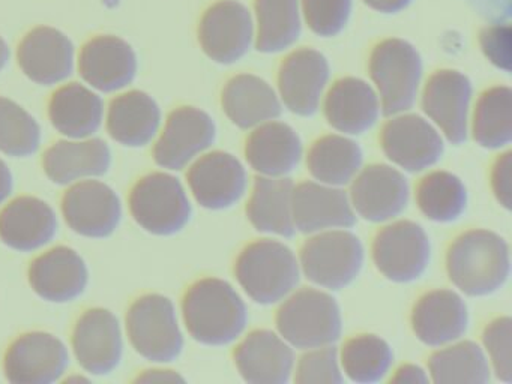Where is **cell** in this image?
Instances as JSON below:
<instances>
[{
	"instance_id": "cell-21",
	"label": "cell",
	"mask_w": 512,
	"mask_h": 384,
	"mask_svg": "<svg viewBox=\"0 0 512 384\" xmlns=\"http://www.w3.org/2000/svg\"><path fill=\"white\" fill-rule=\"evenodd\" d=\"M17 59L29 80L41 86H53L73 74L76 50L61 30L37 27L20 42Z\"/></svg>"
},
{
	"instance_id": "cell-4",
	"label": "cell",
	"mask_w": 512,
	"mask_h": 384,
	"mask_svg": "<svg viewBox=\"0 0 512 384\" xmlns=\"http://www.w3.org/2000/svg\"><path fill=\"white\" fill-rule=\"evenodd\" d=\"M284 341L298 350L334 345L340 339L343 320L331 294L304 288L287 297L275 317Z\"/></svg>"
},
{
	"instance_id": "cell-12",
	"label": "cell",
	"mask_w": 512,
	"mask_h": 384,
	"mask_svg": "<svg viewBox=\"0 0 512 384\" xmlns=\"http://www.w3.org/2000/svg\"><path fill=\"white\" fill-rule=\"evenodd\" d=\"M199 41L214 62H238L254 45L253 12L238 0L214 3L200 21Z\"/></svg>"
},
{
	"instance_id": "cell-44",
	"label": "cell",
	"mask_w": 512,
	"mask_h": 384,
	"mask_svg": "<svg viewBox=\"0 0 512 384\" xmlns=\"http://www.w3.org/2000/svg\"><path fill=\"white\" fill-rule=\"evenodd\" d=\"M479 44L494 66L511 71V27L502 24L485 27L479 35Z\"/></svg>"
},
{
	"instance_id": "cell-2",
	"label": "cell",
	"mask_w": 512,
	"mask_h": 384,
	"mask_svg": "<svg viewBox=\"0 0 512 384\" xmlns=\"http://www.w3.org/2000/svg\"><path fill=\"white\" fill-rule=\"evenodd\" d=\"M446 272L467 296H490L506 284L511 273L508 243L490 230L466 231L449 246Z\"/></svg>"
},
{
	"instance_id": "cell-38",
	"label": "cell",
	"mask_w": 512,
	"mask_h": 384,
	"mask_svg": "<svg viewBox=\"0 0 512 384\" xmlns=\"http://www.w3.org/2000/svg\"><path fill=\"white\" fill-rule=\"evenodd\" d=\"M419 209L434 222L457 221L467 207V189L460 177L448 171H433L416 188Z\"/></svg>"
},
{
	"instance_id": "cell-30",
	"label": "cell",
	"mask_w": 512,
	"mask_h": 384,
	"mask_svg": "<svg viewBox=\"0 0 512 384\" xmlns=\"http://www.w3.org/2000/svg\"><path fill=\"white\" fill-rule=\"evenodd\" d=\"M224 113L233 125L254 129L278 119L283 111L274 87L253 74H239L227 81L221 95Z\"/></svg>"
},
{
	"instance_id": "cell-5",
	"label": "cell",
	"mask_w": 512,
	"mask_h": 384,
	"mask_svg": "<svg viewBox=\"0 0 512 384\" xmlns=\"http://www.w3.org/2000/svg\"><path fill=\"white\" fill-rule=\"evenodd\" d=\"M370 75L385 116L406 113L415 105L422 80V59L410 42L385 39L370 57Z\"/></svg>"
},
{
	"instance_id": "cell-17",
	"label": "cell",
	"mask_w": 512,
	"mask_h": 384,
	"mask_svg": "<svg viewBox=\"0 0 512 384\" xmlns=\"http://www.w3.org/2000/svg\"><path fill=\"white\" fill-rule=\"evenodd\" d=\"M329 81L328 59L314 48L290 53L278 69V96L292 113L310 117L319 110Z\"/></svg>"
},
{
	"instance_id": "cell-14",
	"label": "cell",
	"mask_w": 512,
	"mask_h": 384,
	"mask_svg": "<svg viewBox=\"0 0 512 384\" xmlns=\"http://www.w3.org/2000/svg\"><path fill=\"white\" fill-rule=\"evenodd\" d=\"M391 117L380 134V143L389 161L410 173L427 170L440 161L445 144L428 120L406 113Z\"/></svg>"
},
{
	"instance_id": "cell-41",
	"label": "cell",
	"mask_w": 512,
	"mask_h": 384,
	"mask_svg": "<svg viewBox=\"0 0 512 384\" xmlns=\"http://www.w3.org/2000/svg\"><path fill=\"white\" fill-rule=\"evenodd\" d=\"M302 21L323 38L338 35L352 14V0H299Z\"/></svg>"
},
{
	"instance_id": "cell-15",
	"label": "cell",
	"mask_w": 512,
	"mask_h": 384,
	"mask_svg": "<svg viewBox=\"0 0 512 384\" xmlns=\"http://www.w3.org/2000/svg\"><path fill=\"white\" fill-rule=\"evenodd\" d=\"M472 92L469 77L455 69L434 72L422 89V110L455 146L469 134Z\"/></svg>"
},
{
	"instance_id": "cell-31",
	"label": "cell",
	"mask_w": 512,
	"mask_h": 384,
	"mask_svg": "<svg viewBox=\"0 0 512 384\" xmlns=\"http://www.w3.org/2000/svg\"><path fill=\"white\" fill-rule=\"evenodd\" d=\"M107 131L116 143L131 149L148 146L161 126L157 101L142 90L116 96L107 110Z\"/></svg>"
},
{
	"instance_id": "cell-9",
	"label": "cell",
	"mask_w": 512,
	"mask_h": 384,
	"mask_svg": "<svg viewBox=\"0 0 512 384\" xmlns=\"http://www.w3.org/2000/svg\"><path fill=\"white\" fill-rule=\"evenodd\" d=\"M373 261L389 281L413 282L421 278L431 260V243L421 225L398 221L374 237Z\"/></svg>"
},
{
	"instance_id": "cell-19",
	"label": "cell",
	"mask_w": 512,
	"mask_h": 384,
	"mask_svg": "<svg viewBox=\"0 0 512 384\" xmlns=\"http://www.w3.org/2000/svg\"><path fill=\"white\" fill-rule=\"evenodd\" d=\"M28 278L34 293L46 302L70 303L88 288L89 269L79 252L56 246L32 261Z\"/></svg>"
},
{
	"instance_id": "cell-32",
	"label": "cell",
	"mask_w": 512,
	"mask_h": 384,
	"mask_svg": "<svg viewBox=\"0 0 512 384\" xmlns=\"http://www.w3.org/2000/svg\"><path fill=\"white\" fill-rule=\"evenodd\" d=\"M104 102L92 87L70 83L53 93L49 117L59 134L73 140L91 138L103 125Z\"/></svg>"
},
{
	"instance_id": "cell-13",
	"label": "cell",
	"mask_w": 512,
	"mask_h": 384,
	"mask_svg": "<svg viewBox=\"0 0 512 384\" xmlns=\"http://www.w3.org/2000/svg\"><path fill=\"white\" fill-rule=\"evenodd\" d=\"M70 363L67 345L56 335L29 332L8 347L5 377L13 384H50L61 380Z\"/></svg>"
},
{
	"instance_id": "cell-6",
	"label": "cell",
	"mask_w": 512,
	"mask_h": 384,
	"mask_svg": "<svg viewBox=\"0 0 512 384\" xmlns=\"http://www.w3.org/2000/svg\"><path fill=\"white\" fill-rule=\"evenodd\" d=\"M125 326L134 350L149 362H173L184 350L175 305L163 294L139 297L128 309Z\"/></svg>"
},
{
	"instance_id": "cell-8",
	"label": "cell",
	"mask_w": 512,
	"mask_h": 384,
	"mask_svg": "<svg viewBox=\"0 0 512 384\" xmlns=\"http://www.w3.org/2000/svg\"><path fill=\"white\" fill-rule=\"evenodd\" d=\"M134 221L154 236H173L190 222L191 203L178 177L169 173L146 174L128 197Z\"/></svg>"
},
{
	"instance_id": "cell-49",
	"label": "cell",
	"mask_w": 512,
	"mask_h": 384,
	"mask_svg": "<svg viewBox=\"0 0 512 384\" xmlns=\"http://www.w3.org/2000/svg\"><path fill=\"white\" fill-rule=\"evenodd\" d=\"M14 189V176L4 159H0V204H4Z\"/></svg>"
},
{
	"instance_id": "cell-16",
	"label": "cell",
	"mask_w": 512,
	"mask_h": 384,
	"mask_svg": "<svg viewBox=\"0 0 512 384\" xmlns=\"http://www.w3.org/2000/svg\"><path fill=\"white\" fill-rule=\"evenodd\" d=\"M71 344L79 365L92 375L112 374L124 357L121 323L106 308H91L80 315Z\"/></svg>"
},
{
	"instance_id": "cell-25",
	"label": "cell",
	"mask_w": 512,
	"mask_h": 384,
	"mask_svg": "<svg viewBox=\"0 0 512 384\" xmlns=\"http://www.w3.org/2000/svg\"><path fill=\"white\" fill-rule=\"evenodd\" d=\"M112 167V150L101 138L58 141L43 155V170L50 182L67 186L106 176Z\"/></svg>"
},
{
	"instance_id": "cell-47",
	"label": "cell",
	"mask_w": 512,
	"mask_h": 384,
	"mask_svg": "<svg viewBox=\"0 0 512 384\" xmlns=\"http://www.w3.org/2000/svg\"><path fill=\"white\" fill-rule=\"evenodd\" d=\"M184 378L175 371L167 369H151V371L142 372L136 378V383H184Z\"/></svg>"
},
{
	"instance_id": "cell-23",
	"label": "cell",
	"mask_w": 512,
	"mask_h": 384,
	"mask_svg": "<svg viewBox=\"0 0 512 384\" xmlns=\"http://www.w3.org/2000/svg\"><path fill=\"white\" fill-rule=\"evenodd\" d=\"M293 222L305 234L352 228L356 213L349 195L338 186L304 182L293 188Z\"/></svg>"
},
{
	"instance_id": "cell-10",
	"label": "cell",
	"mask_w": 512,
	"mask_h": 384,
	"mask_svg": "<svg viewBox=\"0 0 512 384\" xmlns=\"http://www.w3.org/2000/svg\"><path fill=\"white\" fill-rule=\"evenodd\" d=\"M217 137V126L206 111L179 107L167 117L152 156L155 164L170 171L187 167L209 149Z\"/></svg>"
},
{
	"instance_id": "cell-46",
	"label": "cell",
	"mask_w": 512,
	"mask_h": 384,
	"mask_svg": "<svg viewBox=\"0 0 512 384\" xmlns=\"http://www.w3.org/2000/svg\"><path fill=\"white\" fill-rule=\"evenodd\" d=\"M428 381H430V377L427 372L419 366L410 365V363L400 366L395 371L394 377H391V383L395 384H427Z\"/></svg>"
},
{
	"instance_id": "cell-36",
	"label": "cell",
	"mask_w": 512,
	"mask_h": 384,
	"mask_svg": "<svg viewBox=\"0 0 512 384\" xmlns=\"http://www.w3.org/2000/svg\"><path fill=\"white\" fill-rule=\"evenodd\" d=\"M431 381L437 384H485L490 366L476 342L463 341L431 354L428 360Z\"/></svg>"
},
{
	"instance_id": "cell-39",
	"label": "cell",
	"mask_w": 512,
	"mask_h": 384,
	"mask_svg": "<svg viewBox=\"0 0 512 384\" xmlns=\"http://www.w3.org/2000/svg\"><path fill=\"white\" fill-rule=\"evenodd\" d=\"M338 357L344 374L355 383L364 384L383 380L394 362L388 342L376 335L347 339Z\"/></svg>"
},
{
	"instance_id": "cell-37",
	"label": "cell",
	"mask_w": 512,
	"mask_h": 384,
	"mask_svg": "<svg viewBox=\"0 0 512 384\" xmlns=\"http://www.w3.org/2000/svg\"><path fill=\"white\" fill-rule=\"evenodd\" d=\"M472 134L485 149H500L512 141V92L497 86L479 96L473 111Z\"/></svg>"
},
{
	"instance_id": "cell-34",
	"label": "cell",
	"mask_w": 512,
	"mask_h": 384,
	"mask_svg": "<svg viewBox=\"0 0 512 384\" xmlns=\"http://www.w3.org/2000/svg\"><path fill=\"white\" fill-rule=\"evenodd\" d=\"M254 47L260 53H280L292 47L302 30L299 0H254Z\"/></svg>"
},
{
	"instance_id": "cell-24",
	"label": "cell",
	"mask_w": 512,
	"mask_h": 384,
	"mask_svg": "<svg viewBox=\"0 0 512 384\" xmlns=\"http://www.w3.org/2000/svg\"><path fill=\"white\" fill-rule=\"evenodd\" d=\"M236 368L247 383L284 384L295 368L292 345L272 330H254L233 351Z\"/></svg>"
},
{
	"instance_id": "cell-1",
	"label": "cell",
	"mask_w": 512,
	"mask_h": 384,
	"mask_svg": "<svg viewBox=\"0 0 512 384\" xmlns=\"http://www.w3.org/2000/svg\"><path fill=\"white\" fill-rule=\"evenodd\" d=\"M182 315L191 338L209 347H224L242 335L247 306L229 282L205 278L194 282L182 300Z\"/></svg>"
},
{
	"instance_id": "cell-22",
	"label": "cell",
	"mask_w": 512,
	"mask_h": 384,
	"mask_svg": "<svg viewBox=\"0 0 512 384\" xmlns=\"http://www.w3.org/2000/svg\"><path fill=\"white\" fill-rule=\"evenodd\" d=\"M79 71L94 90L118 92L133 83L137 56L133 47L118 36H97L80 51Z\"/></svg>"
},
{
	"instance_id": "cell-48",
	"label": "cell",
	"mask_w": 512,
	"mask_h": 384,
	"mask_svg": "<svg viewBox=\"0 0 512 384\" xmlns=\"http://www.w3.org/2000/svg\"><path fill=\"white\" fill-rule=\"evenodd\" d=\"M364 3L382 14H395L406 9L412 0H364Z\"/></svg>"
},
{
	"instance_id": "cell-50",
	"label": "cell",
	"mask_w": 512,
	"mask_h": 384,
	"mask_svg": "<svg viewBox=\"0 0 512 384\" xmlns=\"http://www.w3.org/2000/svg\"><path fill=\"white\" fill-rule=\"evenodd\" d=\"M8 60H10V47H8L5 39L0 36V72L4 71Z\"/></svg>"
},
{
	"instance_id": "cell-51",
	"label": "cell",
	"mask_w": 512,
	"mask_h": 384,
	"mask_svg": "<svg viewBox=\"0 0 512 384\" xmlns=\"http://www.w3.org/2000/svg\"><path fill=\"white\" fill-rule=\"evenodd\" d=\"M67 383H88V378L86 377H71L68 378Z\"/></svg>"
},
{
	"instance_id": "cell-33",
	"label": "cell",
	"mask_w": 512,
	"mask_h": 384,
	"mask_svg": "<svg viewBox=\"0 0 512 384\" xmlns=\"http://www.w3.org/2000/svg\"><path fill=\"white\" fill-rule=\"evenodd\" d=\"M293 188L295 185L286 176L256 177L247 204V216L257 231L281 237L295 234Z\"/></svg>"
},
{
	"instance_id": "cell-42",
	"label": "cell",
	"mask_w": 512,
	"mask_h": 384,
	"mask_svg": "<svg viewBox=\"0 0 512 384\" xmlns=\"http://www.w3.org/2000/svg\"><path fill=\"white\" fill-rule=\"evenodd\" d=\"M295 383L341 384L344 381L337 348L332 345L311 348L296 365Z\"/></svg>"
},
{
	"instance_id": "cell-27",
	"label": "cell",
	"mask_w": 512,
	"mask_h": 384,
	"mask_svg": "<svg viewBox=\"0 0 512 384\" xmlns=\"http://www.w3.org/2000/svg\"><path fill=\"white\" fill-rule=\"evenodd\" d=\"M323 110L332 128L349 135L364 134L382 113L376 89L356 77L335 81L325 95Z\"/></svg>"
},
{
	"instance_id": "cell-28",
	"label": "cell",
	"mask_w": 512,
	"mask_h": 384,
	"mask_svg": "<svg viewBox=\"0 0 512 384\" xmlns=\"http://www.w3.org/2000/svg\"><path fill=\"white\" fill-rule=\"evenodd\" d=\"M469 326L466 303L451 290H434L424 294L412 311L416 338L428 347H443L458 341Z\"/></svg>"
},
{
	"instance_id": "cell-3",
	"label": "cell",
	"mask_w": 512,
	"mask_h": 384,
	"mask_svg": "<svg viewBox=\"0 0 512 384\" xmlns=\"http://www.w3.org/2000/svg\"><path fill=\"white\" fill-rule=\"evenodd\" d=\"M235 275L253 302L274 305L295 290L301 279V266L289 246L263 239L250 243L239 254Z\"/></svg>"
},
{
	"instance_id": "cell-18",
	"label": "cell",
	"mask_w": 512,
	"mask_h": 384,
	"mask_svg": "<svg viewBox=\"0 0 512 384\" xmlns=\"http://www.w3.org/2000/svg\"><path fill=\"white\" fill-rule=\"evenodd\" d=\"M349 198L361 218L370 222L391 221L409 203V183L391 165H368L350 182Z\"/></svg>"
},
{
	"instance_id": "cell-43",
	"label": "cell",
	"mask_w": 512,
	"mask_h": 384,
	"mask_svg": "<svg viewBox=\"0 0 512 384\" xmlns=\"http://www.w3.org/2000/svg\"><path fill=\"white\" fill-rule=\"evenodd\" d=\"M482 342L490 356L494 374L503 383L512 381V320L499 317L487 324Z\"/></svg>"
},
{
	"instance_id": "cell-29",
	"label": "cell",
	"mask_w": 512,
	"mask_h": 384,
	"mask_svg": "<svg viewBox=\"0 0 512 384\" xmlns=\"http://www.w3.org/2000/svg\"><path fill=\"white\" fill-rule=\"evenodd\" d=\"M302 158V141L287 123L271 122L254 128L245 143V159L260 176L284 177Z\"/></svg>"
},
{
	"instance_id": "cell-35",
	"label": "cell",
	"mask_w": 512,
	"mask_h": 384,
	"mask_svg": "<svg viewBox=\"0 0 512 384\" xmlns=\"http://www.w3.org/2000/svg\"><path fill=\"white\" fill-rule=\"evenodd\" d=\"M362 150L356 141L343 135H325L308 150L307 167L319 183L350 185L362 167Z\"/></svg>"
},
{
	"instance_id": "cell-26",
	"label": "cell",
	"mask_w": 512,
	"mask_h": 384,
	"mask_svg": "<svg viewBox=\"0 0 512 384\" xmlns=\"http://www.w3.org/2000/svg\"><path fill=\"white\" fill-rule=\"evenodd\" d=\"M56 231L55 210L41 198L22 195L0 210V240L14 251H37L52 242Z\"/></svg>"
},
{
	"instance_id": "cell-45",
	"label": "cell",
	"mask_w": 512,
	"mask_h": 384,
	"mask_svg": "<svg viewBox=\"0 0 512 384\" xmlns=\"http://www.w3.org/2000/svg\"><path fill=\"white\" fill-rule=\"evenodd\" d=\"M491 188L497 201L511 210L512 207V153L505 152L494 161L491 170Z\"/></svg>"
},
{
	"instance_id": "cell-20",
	"label": "cell",
	"mask_w": 512,
	"mask_h": 384,
	"mask_svg": "<svg viewBox=\"0 0 512 384\" xmlns=\"http://www.w3.org/2000/svg\"><path fill=\"white\" fill-rule=\"evenodd\" d=\"M187 180L197 203L209 210L235 206L247 188L244 165L227 152L206 153L196 159Z\"/></svg>"
},
{
	"instance_id": "cell-40",
	"label": "cell",
	"mask_w": 512,
	"mask_h": 384,
	"mask_svg": "<svg viewBox=\"0 0 512 384\" xmlns=\"http://www.w3.org/2000/svg\"><path fill=\"white\" fill-rule=\"evenodd\" d=\"M40 146V123L22 105L0 96V152L23 159L35 155Z\"/></svg>"
},
{
	"instance_id": "cell-11",
	"label": "cell",
	"mask_w": 512,
	"mask_h": 384,
	"mask_svg": "<svg viewBox=\"0 0 512 384\" xmlns=\"http://www.w3.org/2000/svg\"><path fill=\"white\" fill-rule=\"evenodd\" d=\"M62 215L74 233L89 239H106L121 224V198L101 180H82L65 192Z\"/></svg>"
},
{
	"instance_id": "cell-7",
	"label": "cell",
	"mask_w": 512,
	"mask_h": 384,
	"mask_svg": "<svg viewBox=\"0 0 512 384\" xmlns=\"http://www.w3.org/2000/svg\"><path fill=\"white\" fill-rule=\"evenodd\" d=\"M364 264V246L347 231H320L302 245L299 266L308 281L328 290H343L355 281Z\"/></svg>"
}]
</instances>
